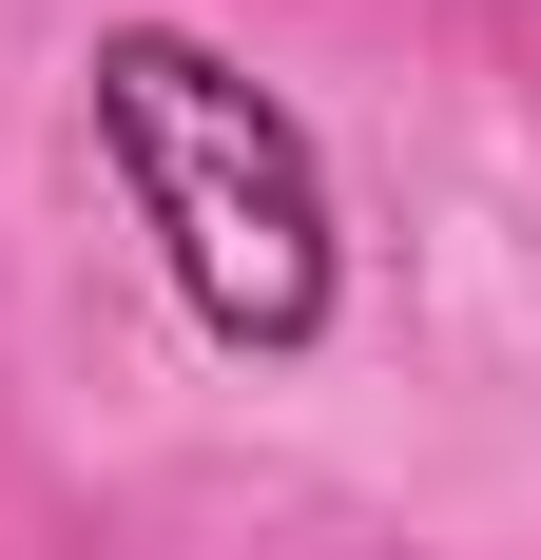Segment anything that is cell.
<instances>
[{"instance_id": "6da1fadb", "label": "cell", "mask_w": 541, "mask_h": 560, "mask_svg": "<svg viewBox=\"0 0 541 560\" xmlns=\"http://www.w3.org/2000/svg\"><path fill=\"white\" fill-rule=\"evenodd\" d=\"M97 136H116V174H136V213H156L174 290H194L232 348H310V310H329L310 136H290L252 78H214L194 39H116L97 58Z\"/></svg>"}]
</instances>
